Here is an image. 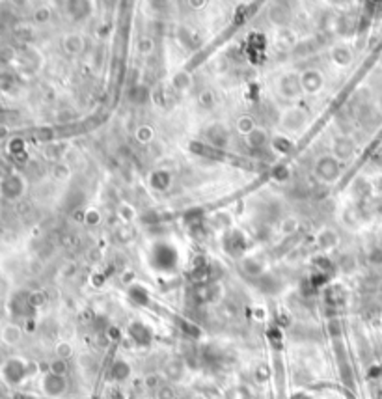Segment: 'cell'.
Masks as SVG:
<instances>
[{
	"mask_svg": "<svg viewBox=\"0 0 382 399\" xmlns=\"http://www.w3.org/2000/svg\"><path fill=\"white\" fill-rule=\"evenodd\" d=\"M19 339V330L15 328V326H8V328H4V341H8V343H15Z\"/></svg>",
	"mask_w": 382,
	"mask_h": 399,
	"instance_id": "obj_1",
	"label": "cell"
}]
</instances>
